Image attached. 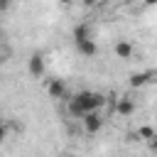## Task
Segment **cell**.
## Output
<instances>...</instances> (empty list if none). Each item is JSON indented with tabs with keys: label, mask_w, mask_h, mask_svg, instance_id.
<instances>
[{
	"label": "cell",
	"mask_w": 157,
	"mask_h": 157,
	"mask_svg": "<svg viewBox=\"0 0 157 157\" xmlns=\"http://www.w3.org/2000/svg\"><path fill=\"white\" fill-rule=\"evenodd\" d=\"M105 105V96L103 93H98V91H78V93H74V98H69V115L71 118H83L86 113H91V110H101Z\"/></svg>",
	"instance_id": "obj_1"
},
{
	"label": "cell",
	"mask_w": 157,
	"mask_h": 157,
	"mask_svg": "<svg viewBox=\"0 0 157 157\" xmlns=\"http://www.w3.org/2000/svg\"><path fill=\"white\" fill-rule=\"evenodd\" d=\"M155 78H157V71H155V69H145V71H132V74L128 76V83H130L132 88H142V86L152 83Z\"/></svg>",
	"instance_id": "obj_2"
},
{
	"label": "cell",
	"mask_w": 157,
	"mask_h": 157,
	"mask_svg": "<svg viewBox=\"0 0 157 157\" xmlns=\"http://www.w3.org/2000/svg\"><path fill=\"white\" fill-rule=\"evenodd\" d=\"M81 123H83V130H86L88 135H96V132H101V130H103L101 110H91V113H86V115L81 118Z\"/></svg>",
	"instance_id": "obj_3"
},
{
	"label": "cell",
	"mask_w": 157,
	"mask_h": 157,
	"mask_svg": "<svg viewBox=\"0 0 157 157\" xmlns=\"http://www.w3.org/2000/svg\"><path fill=\"white\" fill-rule=\"evenodd\" d=\"M74 47H76V52H78L81 56H86V59H91V56H96V54H98V44H96V39H93V37L74 42Z\"/></svg>",
	"instance_id": "obj_4"
},
{
	"label": "cell",
	"mask_w": 157,
	"mask_h": 157,
	"mask_svg": "<svg viewBox=\"0 0 157 157\" xmlns=\"http://www.w3.org/2000/svg\"><path fill=\"white\" fill-rule=\"evenodd\" d=\"M47 96L49 98H66V83L61 78H49L47 81Z\"/></svg>",
	"instance_id": "obj_5"
},
{
	"label": "cell",
	"mask_w": 157,
	"mask_h": 157,
	"mask_svg": "<svg viewBox=\"0 0 157 157\" xmlns=\"http://www.w3.org/2000/svg\"><path fill=\"white\" fill-rule=\"evenodd\" d=\"M27 71H29L34 78H42V76H44V71H47L44 59H42L39 54H32V56H29V61H27Z\"/></svg>",
	"instance_id": "obj_6"
},
{
	"label": "cell",
	"mask_w": 157,
	"mask_h": 157,
	"mask_svg": "<svg viewBox=\"0 0 157 157\" xmlns=\"http://www.w3.org/2000/svg\"><path fill=\"white\" fill-rule=\"evenodd\" d=\"M113 52H115V56H118V59H130V56L135 54V47H132L128 39H118V42H115V47H113Z\"/></svg>",
	"instance_id": "obj_7"
},
{
	"label": "cell",
	"mask_w": 157,
	"mask_h": 157,
	"mask_svg": "<svg viewBox=\"0 0 157 157\" xmlns=\"http://www.w3.org/2000/svg\"><path fill=\"white\" fill-rule=\"evenodd\" d=\"M115 113L123 115V118H128V115L135 113V103H132L130 98H118V103H115Z\"/></svg>",
	"instance_id": "obj_8"
},
{
	"label": "cell",
	"mask_w": 157,
	"mask_h": 157,
	"mask_svg": "<svg viewBox=\"0 0 157 157\" xmlns=\"http://www.w3.org/2000/svg\"><path fill=\"white\" fill-rule=\"evenodd\" d=\"M135 135H137V140H145V142H150V140H155V137H157V130H155L152 125H140Z\"/></svg>",
	"instance_id": "obj_9"
},
{
	"label": "cell",
	"mask_w": 157,
	"mask_h": 157,
	"mask_svg": "<svg viewBox=\"0 0 157 157\" xmlns=\"http://www.w3.org/2000/svg\"><path fill=\"white\" fill-rule=\"evenodd\" d=\"M88 37H91V27H88L86 22H81V25L74 27V42H78V39H88Z\"/></svg>",
	"instance_id": "obj_10"
},
{
	"label": "cell",
	"mask_w": 157,
	"mask_h": 157,
	"mask_svg": "<svg viewBox=\"0 0 157 157\" xmlns=\"http://www.w3.org/2000/svg\"><path fill=\"white\" fill-rule=\"evenodd\" d=\"M10 5H12V0H0V7H2V10H7Z\"/></svg>",
	"instance_id": "obj_11"
},
{
	"label": "cell",
	"mask_w": 157,
	"mask_h": 157,
	"mask_svg": "<svg viewBox=\"0 0 157 157\" xmlns=\"http://www.w3.org/2000/svg\"><path fill=\"white\" fill-rule=\"evenodd\" d=\"M86 7H93V5H98V0H81Z\"/></svg>",
	"instance_id": "obj_12"
},
{
	"label": "cell",
	"mask_w": 157,
	"mask_h": 157,
	"mask_svg": "<svg viewBox=\"0 0 157 157\" xmlns=\"http://www.w3.org/2000/svg\"><path fill=\"white\" fill-rule=\"evenodd\" d=\"M150 150H152V152H157V137H155V140H150Z\"/></svg>",
	"instance_id": "obj_13"
},
{
	"label": "cell",
	"mask_w": 157,
	"mask_h": 157,
	"mask_svg": "<svg viewBox=\"0 0 157 157\" xmlns=\"http://www.w3.org/2000/svg\"><path fill=\"white\" fill-rule=\"evenodd\" d=\"M145 5H157V0H142Z\"/></svg>",
	"instance_id": "obj_14"
},
{
	"label": "cell",
	"mask_w": 157,
	"mask_h": 157,
	"mask_svg": "<svg viewBox=\"0 0 157 157\" xmlns=\"http://www.w3.org/2000/svg\"><path fill=\"white\" fill-rule=\"evenodd\" d=\"M56 2H61V5H71V0H56Z\"/></svg>",
	"instance_id": "obj_15"
},
{
	"label": "cell",
	"mask_w": 157,
	"mask_h": 157,
	"mask_svg": "<svg viewBox=\"0 0 157 157\" xmlns=\"http://www.w3.org/2000/svg\"><path fill=\"white\" fill-rule=\"evenodd\" d=\"M123 2H132V0H123Z\"/></svg>",
	"instance_id": "obj_16"
}]
</instances>
